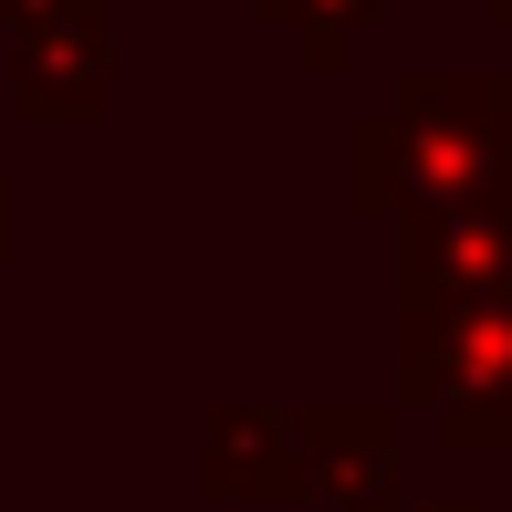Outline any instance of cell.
I'll use <instances>...</instances> for the list:
<instances>
[{"label": "cell", "mask_w": 512, "mask_h": 512, "mask_svg": "<svg viewBox=\"0 0 512 512\" xmlns=\"http://www.w3.org/2000/svg\"><path fill=\"white\" fill-rule=\"evenodd\" d=\"M345 199L377 220L512 199V74H398L345 136Z\"/></svg>", "instance_id": "6da1fadb"}, {"label": "cell", "mask_w": 512, "mask_h": 512, "mask_svg": "<svg viewBox=\"0 0 512 512\" xmlns=\"http://www.w3.org/2000/svg\"><path fill=\"white\" fill-rule=\"evenodd\" d=\"M398 398L439 408V450H512V293L398 304Z\"/></svg>", "instance_id": "7a4b0ae2"}, {"label": "cell", "mask_w": 512, "mask_h": 512, "mask_svg": "<svg viewBox=\"0 0 512 512\" xmlns=\"http://www.w3.org/2000/svg\"><path fill=\"white\" fill-rule=\"evenodd\" d=\"M398 304H460V293H512V199L460 209H398Z\"/></svg>", "instance_id": "3957f363"}, {"label": "cell", "mask_w": 512, "mask_h": 512, "mask_svg": "<svg viewBox=\"0 0 512 512\" xmlns=\"http://www.w3.org/2000/svg\"><path fill=\"white\" fill-rule=\"evenodd\" d=\"M209 492L220 502H293L314 492V460L293 408H209Z\"/></svg>", "instance_id": "277c9868"}, {"label": "cell", "mask_w": 512, "mask_h": 512, "mask_svg": "<svg viewBox=\"0 0 512 512\" xmlns=\"http://www.w3.org/2000/svg\"><path fill=\"white\" fill-rule=\"evenodd\" d=\"M304 429V460H314V492L335 502H377L387 492V460H398V408H293Z\"/></svg>", "instance_id": "5b68a950"}, {"label": "cell", "mask_w": 512, "mask_h": 512, "mask_svg": "<svg viewBox=\"0 0 512 512\" xmlns=\"http://www.w3.org/2000/svg\"><path fill=\"white\" fill-rule=\"evenodd\" d=\"M251 11H262L272 32H293V53H304L314 74H335V63L356 53V32L377 21V0H251Z\"/></svg>", "instance_id": "8992f818"}, {"label": "cell", "mask_w": 512, "mask_h": 512, "mask_svg": "<svg viewBox=\"0 0 512 512\" xmlns=\"http://www.w3.org/2000/svg\"><path fill=\"white\" fill-rule=\"evenodd\" d=\"M345 512H492V502H481V492H439V502H387V492H377V502H345Z\"/></svg>", "instance_id": "52a82bcc"}, {"label": "cell", "mask_w": 512, "mask_h": 512, "mask_svg": "<svg viewBox=\"0 0 512 512\" xmlns=\"http://www.w3.org/2000/svg\"><path fill=\"white\" fill-rule=\"evenodd\" d=\"M481 11H492V21H512V0H481Z\"/></svg>", "instance_id": "ba28073f"}]
</instances>
